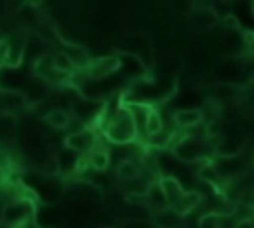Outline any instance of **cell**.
<instances>
[{"mask_svg": "<svg viewBox=\"0 0 254 228\" xmlns=\"http://www.w3.org/2000/svg\"><path fill=\"white\" fill-rule=\"evenodd\" d=\"M175 89H177V77H169V75H161L155 79L145 77L129 83V93L133 97L121 99V101H135V103H145L153 107V103L167 101L175 93Z\"/></svg>", "mask_w": 254, "mask_h": 228, "instance_id": "1", "label": "cell"}, {"mask_svg": "<svg viewBox=\"0 0 254 228\" xmlns=\"http://www.w3.org/2000/svg\"><path fill=\"white\" fill-rule=\"evenodd\" d=\"M103 135L105 139L109 141V145H131V143H137V131H135V125H133V119H131V113L127 111V107L121 105L111 113V117H105L103 119Z\"/></svg>", "mask_w": 254, "mask_h": 228, "instance_id": "2", "label": "cell"}, {"mask_svg": "<svg viewBox=\"0 0 254 228\" xmlns=\"http://www.w3.org/2000/svg\"><path fill=\"white\" fill-rule=\"evenodd\" d=\"M171 155L179 163H196L206 159L210 161L214 157V143L210 145V141L204 137L187 135V137H181L179 141H173Z\"/></svg>", "mask_w": 254, "mask_h": 228, "instance_id": "3", "label": "cell"}, {"mask_svg": "<svg viewBox=\"0 0 254 228\" xmlns=\"http://www.w3.org/2000/svg\"><path fill=\"white\" fill-rule=\"evenodd\" d=\"M32 75L38 77L40 81H44L48 87H73L71 85V79H73V73H64L60 71L56 65H54V59H52V54H44L40 56L34 63H32Z\"/></svg>", "mask_w": 254, "mask_h": 228, "instance_id": "4", "label": "cell"}, {"mask_svg": "<svg viewBox=\"0 0 254 228\" xmlns=\"http://www.w3.org/2000/svg\"><path fill=\"white\" fill-rule=\"evenodd\" d=\"M36 214V206L30 198H16L2 210V226L6 228H20L28 224Z\"/></svg>", "mask_w": 254, "mask_h": 228, "instance_id": "5", "label": "cell"}, {"mask_svg": "<svg viewBox=\"0 0 254 228\" xmlns=\"http://www.w3.org/2000/svg\"><path fill=\"white\" fill-rule=\"evenodd\" d=\"M218 24V14L208 4H192V10L187 14V26L194 34L212 30Z\"/></svg>", "mask_w": 254, "mask_h": 228, "instance_id": "6", "label": "cell"}, {"mask_svg": "<svg viewBox=\"0 0 254 228\" xmlns=\"http://www.w3.org/2000/svg\"><path fill=\"white\" fill-rule=\"evenodd\" d=\"M28 32L24 30H14L8 36H0L6 40V67H20L24 56H26V46H28Z\"/></svg>", "mask_w": 254, "mask_h": 228, "instance_id": "7", "label": "cell"}, {"mask_svg": "<svg viewBox=\"0 0 254 228\" xmlns=\"http://www.w3.org/2000/svg\"><path fill=\"white\" fill-rule=\"evenodd\" d=\"M115 71H119V59H117V54H109V56H99V57H91L89 65L83 69L85 77L89 79H97V81H103V79H109Z\"/></svg>", "mask_w": 254, "mask_h": 228, "instance_id": "8", "label": "cell"}, {"mask_svg": "<svg viewBox=\"0 0 254 228\" xmlns=\"http://www.w3.org/2000/svg\"><path fill=\"white\" fill-rule=\"evenodd\" d=\"M117 59H119V71L123 73L127 81L133 83V81L149 77V67L141 57L127 54V52H117Z\"/></svg>", "mask_w": 254, "mask_h": 228, "instance_id": "9", "label": "cell"}, {"mask_svg": "<svg viewBox=\"0 0 254 228\" xmlns=\"http://www.w3.org/2000/svg\"><path fill=\"white\" fill-rule=\"evenodd\" d=\"M95 129L93 127H79L77 131H71L64 137V145L71 151H75L77 155H85L89 151L95 149Z\"/></svg>", "mask_w": 254, "mask_h": 228, "instance_id": "10", "label": "cell"}, {"mask_svg": "<svg viewBox=\"0 0 254 228\" xmlns=\"http://www.w3.org/2000/svg\"><path fill=\"white\" fill-rule=\"evenodd\" d=\"M210 163L216 169V172L220 174V178L240 176L248 167V161L242 157V153L240 155H232V157H212Z\"/></svg>", "mask_w": 254, "mask_h": 228, "instance_id": "11", "label": "cell"}, {"mask_svg": "<svg viewBox=\"0 0 254 228\" xmlns=\"http://www.w3.org/2000/svg\"><path fill=\"white\" fill-rule=\"evenodd\" d=\"M54 163L58 169V174H77L81 171V155H77L75 151L67 149L65 145H62L56 153H54Z\"/></svg>", "mask_w": 254, "mask_h": 228, "instance_id": "12", "label": "cell"}, {"mask_svg": "<svg viewBox=\"0 0 254 228\" xmlns=\"http://www.w3.org/2000/svg\"><path fill=\"white\" fill-rule=\"evenodd\" d=\"M28 109V101L22 91H10V89H0V113L16 115L20 111Z\"/></svg>", "mask_w": 254, "mask_h": 228, "instance_id": "13", "label": "cell"}, {"mask_svg": "<svg viewBox=\"0 0 254 228\" xmlns=\"http://www.w3.org/2000/svg\"><path fill=\"white\" fill-rule=\"evenodd\" d=\"M60 52H64V54L69 57L71 65H73L75 69H81V71H83V69L89 65V61H91V56H89L87 48H85V46H79V44H75V42H64Z\"/></svg>", "mask_w": 254, "mask_h": 228, "instance_id": "14", "label": "cell"}, {"mask_svg": "<svg viewBox=\"0 0 254 228\" xmlns=\"http://www.w3.org/2000/svg\"><path fill=\"white\" fill-rule=\"evenodd\" d=\"M18 131H20L18 117L8 115V113H0V147L2 149L6 145H12L18 139Z\"/></svg>", "mask_w": 254, "mask_h": 228, "instance_id": "15", "label": "cell"}, {"mask_svg": "<svg viewBox=\"0 0 254 228\" xmlns=\"http://www.w3.org/2000/svg\"><path fill=\"white\" fill-rule=\"evenodd\" d=\"M173 123L179 129H192L202 123V111L196 107H183L173 113Z\"/></svg>", "mask_w": 254, "mask_h": 228, "instance_id": "16", "label": "cell"}, {"mask_svg": "<svg viewBox=\"0 0 254 228\" xmlns=\"http://www.w3.org/2000/svg\"><path fill=\"white\" fill-rule=\"evenodd\" d=\"M157 182H159V186H161V190H163V194H165V198H167L169 206H171V204H175V202L185 194V186H183V182H181L177 176L161 174Z\"/></svg>", "mask_w": 254, "mask_h": 228, "instance_id": "17", "label": "cell"}, {"mask_svg": "<svg viewBox=\"0 0 254 228\" xmlns=\"http://www.w3.org/2000/svg\"><path fill=\"white\" fill-rule=\"evenodd\" d=\"M71 123V115L65 109L52 107L48 113H44V125L52 131H65Z\"/></svg>", "mask_w": 254, "mask_h": 228, "instance_id": "18", "label": "cell"}, {"mask_svg": "<svg viewBox=\"0 0 254 228\" xmlns=\"http://www.w3.org/2000/svg\"><path fill=\"white\" fill-rule=\"evenodd\" d=\"M145 208H147V212L151 216L157 214V212H161V210H165V208H169V202H167V198H165L159 182H153L149 186V190L145 194Z\"/></svg>", "mask_w": 254, "mask_h": 228, "instance_id": "19", "label": "cell"}, {"mask_svg": "<svg viewBox=\"0 0 254 228\" xmlns=\"http://www.w3.org/2000/svg\"><path fill=\"white\" fill-rule=\"evenodd\" d=\"M151 224H153L155 228H183L185 218H183L181 214H177V212L169 206V208H165V210L153 214V216H151Z\"/></svg>", "mask_w": 254, "mask_h": 228, "instance_id": "20", "label": "cell"}, {"mask_svg": "<svg viewBox=\"0 0 254 228\" xmlns=\"http://www.w3.org/2000/svg\"><path fill=\"white\" fill-rule=\"evenodd\" d=\"M117 184H119V188L123 190L125 196H145L147 190H149V186H151L153 182H151L149 178H145L143 174H139L137 178L121 180V182H117Z\"/></svg>", "mask_w": 254, "mask_h": 228, "instance_id": "21", "label": "cell"}, {"mask_svg": "<svg viewBox=\"0 0 254 228\" xmlns=\"http://www.w3.org/2000/svg\"><path fill=\"white\" fill-rule=\"evenodd\" d=\"M198 204H200V194H198L196 190H185V194H183L175 204H171V208H173L177 214H181V216L185 218V216L190 214Z\"/></svg>", "mask_w": 254, "mask_h": 228, "instance_id": "22", "label": "cell"}, {"mask_svg": "<svg viewBox=\"0 0 254 228\" xmlns=\"http://www.w3.org/2000/svg\"><path fill=\"white\" fill-rule=\"evenodd\" d=\"M87 165L91 171L95 172H105L111 165V157H109V151L107 149H93L87 153Z\"/></svg>", "mask_w": 254, "mask_h": 228, "instance_id": "23", "label": "cell"}, {"mask_svg": "<svg viewBox=\"0 0 254 228\" xmlns=\"http://www.w3.org/2000/svg\"><path fill=\"white\" fill-rule=\"evenodd\" d=\"M115 174H117V182L137 178L141 174V163L139 161H123V163L117 165Z\"/></svg>", "mask_w": 254, "mask_h": 228, "instance_id": "24", "label": "cell"}, {"mask_svg": "<svg viewBox=\"0 0 254 228\" xmlns=\"http://www.w3.org/2000/svg\"><path fill=\"white\" fill-rule=\"evenodd\" d=\"M163 129H165V125H163L161 113H159L155 107H151V109H149V115H147V125H145V135H147V139L153 137V135H157V133H161Z\"/></svg>", "mask_w": 254, "mask_h": 228, "instance_id": "25", "label": "cell"}, {"mask_svg": "<svg viewBox=\"0 0 254 228\" xmlns=\"http://www.w3.org/2000/svg\"><path fill=\"white\" fill-rule=\"evenodd\" d=\"M198 176L202 178V180H206L208 184H212V186H218L220 184V174L216 172V169L212 167V163L210 161H204V165L200 167V171H198Z\"/></svg>", "mask_w": 254, "mask_h": 228, "instance_id": "26", "label": "cell"}, {"mask_svg": "<svg viewBox=\"0 0 254 228\" xmlns=\"http://www.w3.org/2000/svg\"><path fill=\"white\" fill-rule=\"evenodd\" d=\"M147 143H149L153 149H163V147H167L169 143H173V133H171V131H167V129H163L161 133H157V135L149 137V139H147Z\"/></svg>", "mask_w": 254, "mask_h": 228, "instance_id": "27", "label": "cell"}, {"mask_svg": "<svg viewBox=\"0 0 254 228\" xmlns=\"http://www.w3.org/2000/svg\"><path fill=\"white\" fill-rule=\"evenodd\" d=\"M52 59H54V65H56L60 71H64V73H73V71H75V67L71 65L69 57H67L64 52H56V54H52Z\"/></svg>", "mask_w": 254, "mask_h": 228, "instance_id": "28", "label": "cell"}, {"mask_svg": "<svg viewBox=\"0 0 254 228\" xmlns=\"http://www.w3.org/2000/svg\"><path fill=\"white\" fill-rule=\"evenodd\" d=\"M12 167H14V159H12V155H10L6 149L0 147V172H8Z\"/></svg>", "mask_w": 254, "mask_h": 228, "instance_id": "29", "label": "cell"}, {"mask_svg": "<svg viewBox=\"0 0 254 228\" xmlns=\"http://www.w3.org/2000/svg\"><path fill=\"white\" fill-rule=\"evenodd\" d=\"M234 228H254V222L248 220V218H242V220H238V222L234 224Z\"/></svg>", "mask_w": 254, "mask_h": 228, "instance_id": "30", "label": "cell"}, {"mask_svg": "<svg viewBox=\"0 0 254 228\" xmlns=\"http://www.w3.org/2000/svg\"><path fill=\"white\" fill-rule=\"evenodd\" d=\"M252 50H254V48H252Z\"/></svg>", "mask_w": 254, "mask_h": 228, "instance_id": "31", "label": "cell"}]
</instances>
